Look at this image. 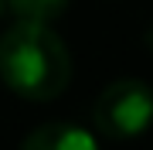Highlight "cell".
<instances>
[{
	"label": "cell",
	"mask_w": 153,
	"mask_h": 150,
	"mask_svg": "<svg viewBox=\"0 0 153 150\" xmlns=\"http://www.w3.org/2000/svg\"><path fill=\"white\" fill-rule=\"evenodd\" d=\"M0 78L21 99H58L71 82L68 45L51 24L14 21L0 34Z\"/></svg>",
	"instance_id": "1"
},
{
	"label": "cell",
	"mask_w": 153,
	"mask_h": 150,
	"mask_svg": "<svg viewBox=\"0 0 153 150\" xmlns=\"http://www.w3.org/2000/svg\"><path fill=\"white\" fill-rule=\"evenodd\" d=\"M99 137L133 140L153 126V89L143 78H116L109 82L92 106Z\"/></svg>",
	"instance_id": "2"
},
{
	"label": "cell",
	"mask_w": 153,
	"mask_h": 150,
	"mask_svg": "<svg viewBox=\"0 0 153 150\" xmlns=\"http://www.w3.org/2000/svg\"><path fill=\"white\" fill-rule=\"evenodd\" d=\"M21 150H99V140L92 130L78 126V123H41L24 137Z\"/></svg>",
	"instance_id": "3"
},
{
	"label": "cell",
	"mask_w": 153,
	"mask_h": 150,
	"mask_svg": "<svg viewBox=\"0 0 153 150\" xmlns=\"http://www.w3.org/2000/svg\"><path fill=\"white\" fill-rule=\"evenodd\" d=\"M7 10L14 14V21L55 24L68 10V0H7Z\"/></svg>",
	"instance_id": "4"
},
{
	"label": "cell",
	"mask_w": 153,
	"mask_h": 150,
	"mask_svg": "<svg viewBox=\"0 0 153 150\" xmlns=\"http://www.w3.org/2000/svg\"><path fill=\"white\" fill-rule=\"evenodd\" d=\"M4 7H7V0H0V14H4Z\"/></svg>",
	"instance_id": "5"
}]
</instances>
